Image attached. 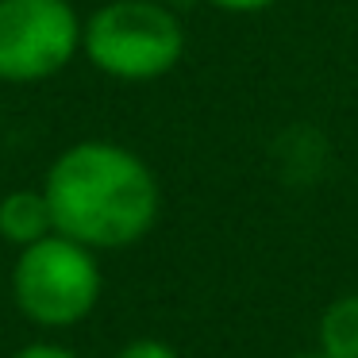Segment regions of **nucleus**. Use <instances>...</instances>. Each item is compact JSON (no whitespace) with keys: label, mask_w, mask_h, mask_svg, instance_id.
Segmentation results:
<instances>
[{"label":"nucleus","mask_w":358,"mask_h":358,"mask_svg":"<svg viewBox=\"0 0 358 358\" xmlns=\"http://www.w3.org/2000/svg\"><path fill=\"white\" fill-rule=\"evenodd\" d=\"M12 358H81L73 347H62V343H50V339H35V343H24Z\"/></svg>","instance_id":"6e6552de"},{"label":"nucleus","mask_w":358,"mask_h":358,"mask_svg":"<svg viewBox=\"0 0 358 358\" xmlns=\"http://www.w3.org/2000/svg\"><path fill=\"white\" fill-rule=\"evenodd\" d=\"M104 289L96 250L50 231L47 239L16 250L12 262V301L35 327L62 331L93 316Z\"/></svg>","instance_id":"7ed1b4c3"},{"label":"nucleus","mask_w":358,"mask_h":358,"mask_svg":"<svg viewBox=\"0 0 358 358\" xmlns=\"http://www.w3.org/2000/svg\"><path fill=\"white\" fill-rule=\"evenodd\" d=\"M55 231V216H50L47 193L39 189H12L0 196V239L12 243L16 250L31 247V243L47 239Z\"/></svg>","instance_id":"39448f33"},{"label":"nucleus","mask_w":358,"mask_h":358,"mask_svg":"<svg viewBox=\"0 0 358 358\" xmlns=\"http://www.w3.org/2000/svg\"><path fill=\"white\" fill-rule=\"evenodd\" d=\"M81 27L70 0H0V81H50L81 55Z\"/></svg>","instance_id":"20e7f679"},{"label":"nucleus","mask_w":358,"mask_h":358,"mask_svg":"<svg viewBox=\"0 0 358 358\" xmlns=\"http://www.w3.org/2000/svg\"><path fill=\"white\" fill-rule=\"evenodd\" d=\"M208 4L220 12H231V16H255V12H270L281 0H208Z\"/></svg>","instance_id":"1a4fd4ad"},{"label":"nucleus","mask_w":358,"mask_h":358,"mask_svg":"<svg viewBox=\"0 0 358 358\" xmlns=\"http://www.w3.org/2000/svg\"><path fill=\"white\" fill-rule=\"evenodd\" d=\"M112 358H181L166 339H131L116 350Z\"/></svg>","instance_id":"0eeeda50"},{"label":"nucleus","mask_w":358,"mask_h":358,"mask_svg":"<svg viewBox=\"0 0 358 358\" xmlns=\"http://www.w3.org/2000/svg\"><path fill=\"white\" fill-rule=\"evenodd\" d=\"M296 358H327V355H320V350H312V355H296Z\"/></svg>","instance_id":"9d476101"},{"label":"nucleus","mask_w":358,"mask_h":358,"mask_svg":"<svg viewBox=\"0 0 358 358\" xmlns=\"http://www.w3.org/2000/svg\"><path fill=\"white\" fill-rule=\"evenodd\" d=\"M55 231L89 250H124L143 243L158 224L162 189L143 155L112 139L66 147L43 178Z\"/></svg>","instance_id":"f257e3e1"},{"label":"nucleus","mask_w":358,"mask_h":358,"mask_svg":"<svg viewBox=\"0 0 358 358\" xmlns=\"http://www.w3.org/2000/svg\"><path fill=\"white\" fill-rule=\"evenodd\" d=\"M81 55L112 81H158L185 58V24L166 0H104L81 27Z\"/></svg>","instance_id":"f03ea898"},{"label":"nucleus","mask_w":358,"mask_h":358,"mask_svg":"<svg viewBox=\"0 0 358 358\" xmlns=\"http://www.w3.org/2000/svg\"><path fill=\"white\" fill-rule=\"evenodd\" d=\"M320 355L327 358H358V293H343L320 312L316 327Z\"/></svg>","instance_id":"423d86ee"}]
</instances>
